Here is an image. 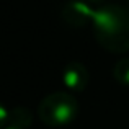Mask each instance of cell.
Listing matches in <instances>:
<instances>
[{
	"mask_svg": "<svg viewBox=\"0 0 129 129\" xmlns=\"http://www.w3.org/2000/svg\"><path fill=\"white\" fill-rule=\"evenodd\" d=\"M2 129H20V127H16V126H10V124H8V126H5V127H2Z\"/></svg>",
	"mask_w": 129,
	"mask_h": 129,
	"instance_id": "cell-8",
	"label": "cell"
},
{
	"mask_svg": "<svg viewBox=\"0 0 129 129\" xmlns=\"http://www.w3.org/2000/svg\"><path fill=\"white\" fill-rule=\"evenodd\" d=\"M113 77L118 83L129 87V57L118 60L113 67Z\"/></svg>",
	"mask_w": 129,
	"mask_h": 129,
	"instance_id": "cell-6",
	"label": "cell"
},
{
	"mask_svg": "<svg viewBox=\"0 0 129 129\" xmlns=\"http://www.w3.org/2000/svg\"><path fill=\"white\" fill-rule=\"evenodd\" d=\"M85 2H87V3H90V5L93 7V5H101L105 0H85Z\"/></svg>",
	"mask_w": 129,
	"mask_h": 129,
	"instance_id": "cell-7",
	"label": "cell"
},
{
	"mask_svg": "<svg viewBox=\"0 0 129 129\" xmlns=\"http://www.w3.org/2000/svg\"><path fill=\"white\" fill-rule=\"evenodd\" d=\"M93 33L98 44L113 54L129 51V8L101 5L95 10Z\"/></svg>",
	"mask_w": 129,
	"mask_h": 129,
	"instance_id": "cell-1",
	"label": "cell"
},
{
	"mask_svg": "<svg viewBox=\"0 0 129 129\" xmlns=\"http://www.w3.org/2000/svg\"><path fill=\"white\" fill-rule=\"evenodd\" d=\"M95 10L85 0H69L62 7V18L67 25L74 28H85L93 25Z\"/></svg>",
	"mask_w": 129,
	"mask_h": 129,
	"instance_id": "cell-3",
	"label": "cell"
},
{
	"mask_svg": "<svg viewBox=\"0 0 129 129\" xmlns=\"http://www.w3.org/2000/svg\"><path fill=\"white\" fill-rule=\"evenodd\" d=\"M90 82V74L82 62H69L62 70V83L69 93H80Z\"/></svg>",
	"mask_w": 129,
	"mask_h": 129,
	"instance_id": "cell-4",
	"label": "cell"
},
{
	"mask_svg": "<svg viewBox=\"0 0 129 129\" xmlns=\"http://www.w3.org/2000/svg\"><path fill=\"white\" fill-rule=\"evenodd\" d=\"M31 123H33V114L28 108L15 106L12 110H8L5 105L0 108V124H2V127L10 124V126H16L20 129H28L31 126Z\"/></svg>",
	"mask_w": 129,
	"mask_h": 129,
	"instance_id": "cell-5",
	"label": "cell"
},
{
	"mask_svg": "<svg viewBox=\"0 0 129 129\" xmlns=\"http://www.w3.org/2000/svg\"><path fill=\"white\" fill-rule=\"evenodd\" d=\"M79 114V101L69 91H54L44 96L38 106V116L46 126L60 127L72 123Z\"/></svg>",
	"mask_w": 129,
	"mask_h": 129,
	"instance_id": "cell-2",
	"label": "cell"
}]
</instances>
